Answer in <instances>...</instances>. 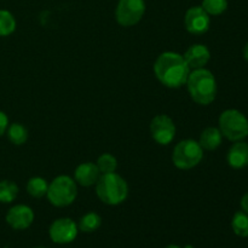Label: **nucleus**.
I'll return each instance as SVG.
<instances>
[{
	"label": "nucleus",
	"mask_w": 248,
	"mask_h": 248,
	"mask_svg": "<svg viewBox=\"0 0 248 248\" xmlns=\"http://www.w3.org/2000/svg\"><path fill=\"white\" fill-rule=\"evenodd\" d=\"M96 194L106 205H120L128 196L127 182L115 172L101 174L96 183Z\"/></svg>",
	"instance_id": "nucleus-3"
},
{
	"label": "nucleus",
	"mask_w": 248,
	"mask_h": 248,
	"mask_svg": "<svg viewBox=\"0 0 248 248\" xmlns=\"http://www.w3.org/2000/svg\"><path fill=\"white\" fill-rule=\"evenodd\" d=\"M227 161L230 167L241 170L248 166V143L237 140L230 147L227 155Z\"/></svg>",
	"instance_id": "nucleus-14"
},
{
	"label": "nucleus",
	"mask_w": 248,
	"mask_h": 248,
	"mask_svg": "<svg viewBox=\"0 0 248 248\" xmlns=\"http://www.w3.org/2000/svg\"><path fill=\"white\" fill-rule=\"evenodd\" d=\"M78 232L79 228L74 220L70 218H58L50 225L48 235L55 244L67 245L77 239Z\"/></svg>",
	"instance_id": "nucleus-9"
},
{
	"label": "nucleus",
	"mask_w": 248,
	"mask_h": 248,
	"mask_svg": "<svg viewBox=\"0 0 248 248\" xmlns=\"http://www.w3.org/2000/svg\"><path fill=\"white\" fill-rule=\"evenodd\" d=\"M16 29V19L7 10H0V36H7Z\"/></svg>",
	"instance_id": "nucleus-21"
},
{
	"label": "nucleus",
	"mask_w": 248,
	"mask_h": 248,
	"mask_svg": "<svg viewBox=\"0 0 248 248\" xmlns=\"http://www.w3.org/2000/svg\"><path fill=\"white\" fill-rule=\"evenodd\" d=\"M186 85L191 99L201 106H208L217 97L216 78L213 73L206 68L194 69L189 73Z\"/></svg>",
	"instance_id": "nucleus-2"
},
{
	"label": "nucleus",
	"mask_w": 248,
	"mask_h": 248,
	"mask_svg": "<svg viewBox=\"0 0 248 248\" xmlns=\"http://www.w3.org/2000/svg\"><path fill=\"white\" fill-rule=\"evenodd\" d=\"M99 177L101 172L94 162H82L74 171V181L81 186H96Z\"/></svg>",
	"instance_id": "nucleus-13"
},
{
	"label": "nucleus",
	"mask_w": 248,
	"mask_h": 248,
	"mask_svg": "<svg viewBox=\"0 0 248 248\" xmlns=\"http://www.w3.org/2000/svg\"><path fill=\"white\" fill-rule=\"evenodd\" d=\"M48 183L43 178V177H33L27 182L26 189L28 194L33 198L40 199L46 195L47 193Z\"/></svg>",
	"instance_id": "nucleus-17"
},
{
	"label": "nucleus",
	"mask_w": 248,
	"mask_h": 248,
	"mask_svg": "<svg viewBox=\"0 0 248 248\" xmlns=\"http://www.w3.org/2000/svg\"><path fill=\"white\" fill-rule=\"evenodd\" d=\"M165 248H182V247L178 246V245H169V246H166Z\"/></svg>",
	"instance_id": "nucleus-27"
},
{
	"label": "nucleus",
	"mask_w": 248,
	"mask_h": 248,
	"mask_svg": "<svg viewBox=\"0 0 248 248\" xmlns=\"http://www.w3.org/2000/svg\"><path fill=\"white\" fill-rule=\"evenodd\" d=\"M157 80L170 89H178L186 85L190 68L182 55L172 51L162 52L154 63Z\"/></svg>",
	"instance_id": "nucleus-1"
},
{
	"label": "nucleus",
	"mask_w": 248,
	"mask_h": 248,
	"mask_svg": "<svg viewBox=\"0 0 248 248\" xmlns=\"http://www.w3.org/2000/svg\"><path fill=\"white\" fill-rule=\"evenodd\" d=\"M219 131L232 142L244 140L248 136V120L237 109H227L219 116Z\"/></svg>",
	"instance_id": "nucleus-5"
},
{
	"label": "nucleus",
	"mask_w": 248,
	"mask_h": 248,
	"mask_svg": "<svg viewBox=\"0 0 248 248\" xmlns=\"http://www.w3.org/2000/svg\"><path fill=\"white\" fill-rule=\"evenodd\" d=\"M153 140L160 145H169L176 137V125L169 115L159 114L154 116L149 126Z\"/></svg>",
	"instance_id": "nucleus-8"
},
{
	"label": "nucleus",
	"mask_w": 248,
	"mask_h": 248,
	"mask_svg": "<svg viewBox=\"0 0 248 248\" xmlns=\"http://www.w3.org/2000/svg\"><path fill=\"white\" fill-rule=\"evenodd\" d=\"M9 118H7L6 114L4 111L0 110V137L4 136L6 133L7 127H9Z\"/></svg>",
	"instance_id": "nucleus-24"
},
{
	"label": "nucleus",
	"mask_w": 248,
	"mask_h": 248,
	"mask_svg": "<svg viewBox=\"0 0 248 248\" xmlns=\"http://www.w3.org/2000/svg\"><path fill=\"white\" fill-rule=\"evenodd\" d=\"M38 248H44V247H38Z\"/></svg>",
	"instance_id": "nucleus-29"
},
{
	"label": "nucleus",
	"mask_w": 248,
	"mask_h": 248,
	"mask_svg": "<svg viewBox=\"0 0 248 248\" xmlns=\"http://www.w3.org/2000/svg\"><path fill=\"white\" fill-rule=\"evenodd\" d=\"M223 135L218 127H207L201 132L199 144L203 150H216L222 144Z\"/></svg>",
	"instance_id": "nucleus-15"
},
{
	"label": "nucleus",
	"mask_w": 248,
	"mask_h": 248,
	"mask_svg": "<svg viewBox=\"0 0 248 248\" xmlns=\"http://www.w3.org/2000/svg\"><path fill=\"white\" fill-rule=\"evenodd\" d=\"M241 208L245 213L248 215V193L245 194L241 199Z\"/></svg>",
	"instance_id": "nucleus-25"
},
{
	"label": "nucleus",
	"mask_w": 248,
	"mask_h": 248,
	"mask_svg": "<svg viewBox=\"0 0 248 248\" xmlns=\"http://www.w3.org/2000/svg\"><path fill=\"white\" fill-rule=\"evenodd\" d=\"M201 7L210 16H218L228 9V0H202Z\"/></svg>",
	"instance_id": "nucleus-23"
},
{
	"label": "nucleus",
	"mask_w": 248,
	"mask_h": 248,
	"mask_svg": "<svg viewBox=\"0 0 248 248\" xmlns=\"http://www.w3.org/2000/svg\"><path fill=\"white\" fill-rule=\"evenodd\" d=\"M144 14V0H119L115 10L116 21L123 27L135 26L143 18Z\"/></svg>",
	"instance_id": "nucleus-7"
},
{
	"label": "nucleus",
	"mask_w": 248,
	"mask_h": 248,
	"mask_svg": "<svg viewBox=\"0 0 248 248\" xmlns=\"http://www.w3.org/2000/svg\"><path fill=\"white\" fill-rule=\"evenodd\" d=\"M183 57L190 70L200 69L205 68V65L210 62L211 52L203 44H194L186 51Z\"/></svg>",
	"instance_id": "nucleus-12"
},
{
	"label": "nucleus",
	"mask_w": 248,
	"mask_h": 248,
	"mask_svg": "<svg viewBox=\"0 0 248 248\" xmlns=\"http://www.w3.org/2000/svg\"><path fill=\"white\" fill-rule=\"evenodd\" d=\"M18 195V186L12 181L0 182V202L11 203Z\"/></svg>",
	"instance_id": "nucleus-19"
},
{
	"label": "nucleus",
	"mask_w": 248,
	"mask_h": 248,
	"mask_svg": "<svg viewBox=\"0 0 248 248\" xmlns=\"http://www.w3.org/2000/svg\"><path fill=\"white\" fill-rule=\"evenodd\" d=\"M184 248H194V247H193V246H190V245H186V246L184 247Z\"/></svg>",
	"instance_id": "nucleus-28"
},
{
	"label": "nucleus",
	"mask_w": 248,
	"mask_h": 248,
	"mask_svg": "<svg viewBox=\"0 0 248 248\" xmlns=\"http://www.w3.org/2000/svg\"><path fill=\"white\" fill-rule=\"evenodd\" d=\"M102 218L96 212H89L80 218L78 228L84 232H93L101 227Z\"/></svg>",
	"instance_id": "nucleus-18"
},
{
	"label": "nucleus",
	"mask_w": 248,
	"mask_h": 248,
	"mask_svg": "<svg viewBox=\"0 0 248 248\" xmlns=\"http://www.w3.org/2000/svg\"><path fill=\"white\" fill-rule=\"evenodd\" d=\"M203 159V149L198 140H184L177 143L172 153V162L179 170H190Z\"/></svg>",
	"instance_id": "nucleus-6"
},
{
	"label": "nucleus",
	"mask_w": 248,
	"mask_h": 248,
	"mask_svg": "<svg viewBox=\"0 0 248 248\" xmlns=\"http://www.w3.org/2000/svg\"><path fill=\"white\" fill-rule=\"evenodd\" d=\"M232 232L240 237H248V215L244 211L236 212L232 220Z\"/></svg>",
	"instance_id": "nucleus-20"
},
{
	"label": "nucleus",
	"mask_w": 248,
	"mask_h": 248,
	"mask_svg": "<svg viewBox=\"0 0 248 248\" xmlns=\"http://www.w3.org/2000/svg\"><path fill=\"white\" fill-rule=\"evenodd\" d=\"M6 223L15 230H26L33 224L34 212L29 206H12L6 213Z\"/></svg>",
	"instance_id": "nucleus-11"
},
{
	"label": "nucleus",
	"mask_w": 248,
	"mask_h": 248,
	"mask_svg": "<svg viewBox=\"0 0 248 248\" xmlns=\"http://www.w3.org/2000/svg\"><path fill=\"white\" fill-rule=\"evenodd\" d=\"M46 196L51 205L56 207H67L74 202L78 196L77 182L69 176L56 177L48 184Z\"/></svg>",
	"instance_id": "nucleus-4"
},
{
	"label": "nucleus",
	"mask_w": 248,
	"mask_h": 248,
	"mask_svg": "<svg viewBox=\"0 0 248 248\" xmlns=\"http://www.w3.org/2000/svg\"><path fill=\"white\" fill-rule=\"evenodd\" d=\"M184 24H186V28L189 33L196 34V35L203 34L210 29V15L201 6H193L186 12Z\"/></svg>",
	"instance_id": "nucleus-10"
},
{
	"label": "nucleus",
	"mask_w": 248,
	"mask_h": 248,
	"mask_svg": "<svg viewBox=\"0 0 248 248\" xmlns=\"http://www.w3.org/2000/svg\"><path fill=\"white\" fill-rule=\"evenodd\" d=\"M7 138L15 145H22L28 140V130L22 124L14 123L6 130Z\"/></svg>",
	"instance_id": "nucleus-16"
},
{
	"label": "nucleus",
	"mask_w": 248,
	"mask_h": 248,
	"mask_svg": "<svg viewBox=\"0 0 248 248\" xmlns=\"http://www.w3.org/2000/svg\"><path fill=\"white\" fill-rule=\"evenodd\" d=\"M96 165L101 174L111 173V172H115L116 169H118V160L114 155L109 154V153H104L97 159Z\"/></svg>",
	"instance_id": "nucleus-22"
},
{
	"label": "nucleus",
	"mask_w": 248,
	"mask_h": 248,
	"mask_svg": "<svg viewBox=\"0 0 248 248\" xmlns=\"http://www.w3.org/2000/svg\"><path fill=\"white\" fill-rule=\"evenodd\" d=\"M244 57H245V60L248 61V43L245 45V47H244Z\"/></svg>",
	"instance_id": "nucleus-26"
}]
</instances>
